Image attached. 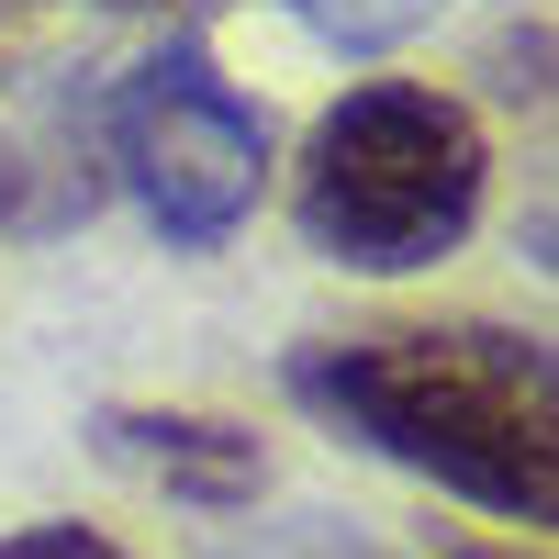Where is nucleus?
Masks as SVG:
<instances>
[{
    "label": "nucleus",
    "mask_w": 559,
    "mask_h": 559,
    "mask_svg": "<svg viewBox=\"0 0 559 559\" xmlns=\"http://www.w3.org/2000/svg\"><path fill=\"white\" fill-rule=\"evenodd\" d=\"M0 559H134V548L90 537V526H12V537H0Z\"/></svg>",
    "instance_id": "423d86ee"
},
{
    "label": "nucleus",
    "mask_w": 559,
    "mask_h": 559,
    "mask_svg": "<svg viewBox=\"0 0 559 559\" xmlns=\"http://www.w3.org/2000/svg\"><path fill=\"white\" fill-rule=\"evenodd\" d=\"M292 392L381 448L392 471L481 503L503 526L559 515V403L548 347L503 324H403V336H324L292 358Z\"/></svg>",
    "instance_id": "f257e3e1"
},
{
    "label": "nucleus",
    "mask_w": 559,
    "mask_h": 559,
    "mask_svg": "<svg viewBox=\"0 0 559 559\" xmlns=\"http://www.w3.org/2000/svg\"><path fill=\"white\" fill-rule=\"evenodd\" d=\"M112 168L146 202L168 247H224L269 191V112L224 79L202 45H157L146 68L112 90Z\"/></svg>",
    "instance_id": "7ed1b4c3"
},
{
    "label": "nucleus",
    "mask_w": 559,
    "mask_h": 559,
    "mask_svg": "<svg viewBox=\"0 0 559 559\" xmlns=\"http://www.w3.org/2000/svg\"><path fill=\"white\" fill-rule=\"evenodd\" d=\"M481 179H492L481 123L459 112L448 90L369 79L302 146V236L336 269L403 280V269H437L481 224Z\"/></svg>",
    "instance_id": "f03ea898"
},
{
    "label": "nucleus",
    "mask_w": 559,
    "mask_h": 559,
    "mask_svg": "<svg viewBox=\"0 0 559 559\" xmlns=\"http://www.w3.org/2000/svg\"><path fill=\"white\" fill-rule=\"evenodd\" d=\"M157 12H168V0H157Z\"/></svg>",
    "instance_id": "6e6552de"
},
{
    "label": "nucleus",
    "mask_w": 559,
    "mask_h": 559,
    "mask_svg": "<svg viewBox=\"0 0 559 559\" xmlns=\"http://www.w3.org/2000/svg\"><path fill=\"white\" fill-rule=\"evenodd\" d=\"M347 559H369V548H347Z\"/></svg>",
    "instance_id": "0eeeda50"
},
{
    "label": "nucleus",
    "mask_w": 559,
    "mask_h": 559,
    "mask_svg": "<svg viewBox=\"0 0 559 559\" xmlns=\"http://www.w3.org/2000/svg\"><path fill=\"white\" fill-rule=\"evenodd\" d=\"M102 459H123L134 481H157L168 503H202V515H236V503L269 492V448L236 414H191V403H112L102 426Z\"/></svg>",
    "instance_id": "20e7f679"
},
{
    "label": "nucleus",
    "mask_w": 559,
    "mask_h": 559,
    "mask_svg": "<svg viewBox=\"0 0 559 559\" xmlns=\"http://www.w3.org/2000/svg\"><path fill=\"white\" fill-rule=\"evenodd\" d=\"M292 12L336 45V57H381V45H403L414 23H437V0H292Z\"/></svg>",
    "instance_id": "39448f33"
}]
</instances>
